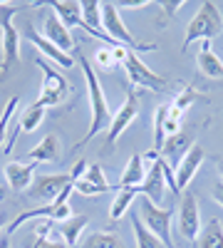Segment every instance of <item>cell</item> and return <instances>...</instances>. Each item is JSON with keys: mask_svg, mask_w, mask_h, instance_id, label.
<instances>
[{"mask_svg": "<svg viewBox=\"0 0 223 248\" xmlns=\"http://www.w3.org/2000/svg\"><path fill=\"white\" fill-rule=\"evenodd\" d=\"M79 65H82V75H85V82H87V94H89V114H92V119H89V129H87V134H85L82 139H79V141L74 144V149H82V147H85V144H87L92 137H97L102 129H109V124H112L109 102H107V94H104L102 85H99V77H97V72L92 70L89 60H87L85 55H79Z\"/></svg>", "mask_w": 223, "mask_h": 248, "instance_id": "cell-1", "label": "cell"}, {"mask_svg": "<svg viewBox=\"0 0 223 248\" xmlns=\"http://www.w3.org/2000/svg\"><path fill=\"white\" fill-rule=\"evenodd\" d=\"M223 32V17H221V10L216 3H211V0H206V3H201L193 20L186 25V37H184V45H181V50H189L191 43H196V40H213Z\"/></svg>", "mask_w": 223, "mask_h": 248, "instance_id": "cell-2", "label": "cell"}, {"mask_svg": "<svg viewBox=\"0 0 223 248\" xmlns=\"http://www.w3.org/2000/svg\"><path fill=\"white\" fill-rule=\"evenodd\" d=\"M102 30L104 35H109L114 43H119L121 47H132V52H151L156 50L154 43H139L132 35V30L127 28V23L121 20L117 3H102Z\"/></svg>", "mask_w": 223, "mask_h": 248, "instance_id": "cell-3", "label": "cell"}, {"mask_svg": "<svg viewBox=\"0 0 223 248\" xmlns=\"http://www.w3.org/2000/svg\"><path fill=\"white\" fill-rule=\"evenodd\" d=\"M23 8V5H15V3H5L0 0V45H3V65H0V72L8 75V70L20 60V32L13 25V17L15 13Z\"/></svg>", "mask_w": 223, "mask_h": 248, "instance_id": "cell-4", "label": "cell"}, {"mask_svg": "<svg viewBox=\"0 0 223 248\" xmlns=\"http://www.w3.org/2000/svg\"><path fill=\"white\" fill-rule=\"evenodd\" d=\"M37 67L43 70V92H40V97L35 99V105H40V107H57V105H62V102L70 97V82H67V77L59 72V70H55L52 65H47V62L37 55Z\"/></svg>", "mask_w": 223, "mask_h": 248, "instance_id": "cell-5", "label": "cell"}, {"mask_svg": "<svg viewBox=\"0 0 223 248\" xmlns=\"http://www.w3.org/2000/svg\"><path fill=\"white\" fill-rule=\"evenodd\" d=\"M139 218L144 221L147 229L164 243L166 248H176L174 238H171V221H174V211L164 209V206L151 203L147 196H141L139 201Z\"/></svg>", "mask_w": 223, "mask_h": 248, "instance_id": "cell-6", "label": "cell"}, {"mask_svg": "<svg viewBox=\"0 0 223 248\" xmlns=\"http://www.w3.org/2000/svg\"><path fill=\"white\" fill-rule=\"evenodd\" d=\"M70 194H72V186H67V189L59 194L55 201L45 203V206H40V209H30V211H23L10 226H8V233L17 231L23 223L28 221H35V218H47V221H67L72 214V206H70Z\"/></svg>", "mask_w": 223, "mask_h": 248, "instance_id": "cell-7", "label": "cell"}, {"mask_svg": "<svg viewBox=\"0 0 223 248\" xmlns=\"http://www.w3.org/2000/svg\"><path fill=\"white\" fill-rule=\"evenodd\" d=\"M121 65H124V70L129 75L132 87H144V90H151V92H164L169 87V79L164 75L154 72L151 67H147L144 62L139 60V52L127 50L124 62H121Z\"/></svg>", "mask_w": 223, "mask_h": 248, "instance_id": "cell-8", "label": "cell"}, {"mask_svg": "<svg viewBox=\"0 0 223 248\" xmlns=\"http://www.w3.org/2000/svg\"><path fill=\"white\" fill-rule=\"evenodd\" d=\"M136 117H139V94H136V90H134V87H129V92H127L124 102H121V107L112 114L109 134H107V144H104L107 149H114V147H117L119 137L124 134V129L129 127V124H132Z\"/></svg>", "mask_w": 223, "mask_h": 248, "instance_id": "cell-9", "label": "cell"}, {"mask_svg": "<svg viewBox=\"0 0 223 248\" xmlns=\"http://www.w3.org/2000/svg\"><path fill=\"white\" fill-rule=\"evenodd\" d=\"M74 181L77 179L72 174H43V176H35V181H32V186L28 191H30L32 199L50 203V201H55L59 194H62L67 186H72Z\"/></svg>", "mask_w": 223, "mask_h": 248, "instance_id": "cell-10", "label": "cell"}, {"mask_svg": "<svg viewBox=\"0 0 223 248\" xmlns=\"http://www.w3.org/2000/svg\"><path fill=\"white\" fill-rule=\"evenodd\" d=\"M50 8H52V10H55V15L65 23V28H82L87 35L104 40V43H107L109 47H119V43H114V40H112L109 35H104V32H94V30L85 23V20H82V13H79V3H70V0H52Z\"/></svg>", "mask_w": 223, "mask_h": 248, "instance_id": "cell-11", "label": "cell"}, {"mask_svg": "<svg viewBox=\"0 0 223 248\" xmlns=\"http://www.w3.org/2000/svg\"><path fill=\"white\" fill-rule=\"evenodd\" d=\"M178 233L186 241H196L198 231H201V211H198V199L196 194H181V203H178Z\"/></svg>", "mask_w": 223, "mask_h": 248, "instance_id": "cell-12", "label": "cell"}, {"mask_svg": "<svg viewBox=\"0 0 223 248\" xmlns=\"http://www.w3.org/2000/svg\"><path fill=\"white\" fill-rule=\"evenodd\" d=\"M204 161H206V152L201 149L198 144H193V147L186 152V156L178 161V167H176V171H174L178 194H184V189L193 181V176L198 174V169H201V164H204Z\"/></svg>", "mask_w": 223, "mask_h": 248, "instance_id": "cell-13", "label": "cell"}, {"mask_svg": "<svg viewBox=\"0 0 223 248\" xmlns=\"http://www.w3.org/2000/svg\"><path fill=\"white\" fill-rule=\"evenodd\" d=\"M139 194L147 196L151 203L161 206L164 203V196H166V179H164V171H161V161L159 156L154 161H149V169H147V176H144V184L139 186Z\"/></svg>", "mask_w": 223, "mask_h": 248, "instance_id": "cell-14", "label": "cell"}, {"mask_svg": "<svg viewBox=\"0 0 223 248\" xmlns=\"http://www.w3.org/2000/svg\"><path fill=\"white\" fill-rule=\"evenodd\" d=\"M25 37H28L30 43L37 47V52H40V55H47V57L55 62V65H59L62 70H72V67H74V57H72V55H67V52H62L59 47H55V45L50 43V40H47L43 32H37L32 25H28Z\"/></svg>", "mask_w": 223, "mask_h": 248, "instance_id": "cell-15", "label": "cell"}, {"mask_svg": "<svg viewBox=\"0 0 223 248\" xmlns=\"http://www.w3.org/2000/svg\"><path fill=\"white\" fill-rule=\"evenodd\" d=\"M178 132H184V129H181V122L169 117V105H159L154 112V152L159 154L161 147H164V141Z\"/></svg>", "mask_w": 223, "mask_h": 248, "instance_id": "cell-16", "label": "cell"}, {"mask_svg": "<svg viewBox=\"0 0 223 248\" xmlns=\"http://www.w3.org/2000/svg\"><path fill=\"white\" fill-rule=\"evenodd\" d=\"M196 144L193 134H186V132H178V134H171L166 141H164V147H161L159 156L164 159L169 167H178V161L186 156V152Z\"/></svg>", "mask_w": 223, "mask_h": 248, "instance_id": "cell-17", "label": "cell"}, {"mask_svg": "<svg viewBox=\"0 0 223 248\" xmlns=\"http://www.w3.org/2000/svg\"><path fill=\"white\" fill-rule=\"evenodd\" d=\"M50 43L55 45V47H59L62 52H72L77 45H74V40H72V32H70V28H65V23L59 20L57 15H45V32H43Z\"/></svg>", "mask_w": 223, "mask_h": 248, "instance_id": "cell-18", "label": "cell"}, {"mask_svg": "<svg viewBox=\"0 0 223 248\" xmlns=\"http://www.w3.org/2000/svg\"><path fill=\"white\" fill-rule=\"evenodd\" d=\"M35 167L37 164H20V161H8L5 164V179L13 191H28L35 181Z\"/></svg>", "mask_w": 223, "mask_h": 248, "instance_id": "cell-19", "label": "cell"}, {"mask_svg": "<svg viewBox=\"0 0 223 248\" xmlns=\"http://www.w3.org/2000/svg\"><path fill=\"white\" fill-rule=\"evenodd\" d=\"M196 65H198V72L204 75V77L223 79V60L213 52L211 40H204V43H201V50L196 55Z\"/></svg>", "mask_w": 223, "mask_h": 248, "instance_id": "cell-20", "label": "cell"}, {"mask_svg": "<svg viewBox=\"0 0 223 248\" xmlns=\"http://www.w3.org/2000/svg\"><path fill=\"white\" fill-rule=\"evenodd\" d=\"M144 176H147L144 154H132L124 174H121V179H119V189H139V186L144 184Z\"/></svg>", "mask_w": 223, "mask_h": 248, "instance_id": "cell-21", "label": "cell"}, {"mask_svg": "<svg viewBox=\"0 0 223 248\" xmlns=\"http://www.w3.org/2000/svg\"><path fill=\"white\" fill-rule=\"evenodd\" d=\"M30 161L32 164H52L59 159V141H57V134H47L40 144H35V147L30 149Z\"/></svg>", "mask_w": 223, "mask_h": 248, "instance_id": "cell-22", "label": "cell"}, {"mask_svg": "<svg viewBox=\"0 0 223 248\" xmlns=\"http://www.w3.org/2000/svg\"><path fill=\"white\" fill-rule=\"evenodd\" d=\"M193 248H223V223L221 218H211L193 241Z\"/></svg>", "mask_w": 223, "mask_h": 248, "instance_id": "cell-23", "label": "cell"}, {"mask_svg": "<svg viewBox=\"0 0 223 248\" xmlns=\"http://www.w3.org/2000/svg\"><path fill=\"white\" fill-rule=\"evenodd\" d=\"M87 223H89V218H87V216H70L67 221L59 223L57 233H59V238H62L70 248H77L79 236H82V231L87 229Z\"/></svg>", "mask_w": 223, "mask_h": 248, "instance_id": "cell-24", "label": "cell"}, {"mask_svg": "<svg viewBox=\"0 0 223 248\" xmlns=\"http://www.w3.org/2000/svg\"><path fill=\"white\" fill-rule=\"evenodd\" d=\"M77 248H124V243H121V238L117 233L92 231V233H87L82 241L77 243Z\"/></svg>", "mask_w": 223, "mask_h": 248, "instance_id": "cell-25", "label": "cell"}, {"mask_svg": "<svg viewBox=\"0 0 223 248\" xmlns=\"http://www.w3.org/2000/svg\"><path fill=\"white\" fill-rule=\"evenodd\" d=\"M132 229H134V238H136V248H166L164 243H161L147 226L144 221L139 218V214L132 211Z\"/></svg>", "mask_w": 223, "mask_h": 248, "instance_id": "cell-26", "label": "cell"}, {"mask_svg": "<svg viewBox=\"0 0 223 248\" xmlns=\"http://www.w3.org/2000/svg\"><path fill=\"white\" fill-rule=\"evenodd\" d=\"M136 196H141V194H139V189H119L117 199L112 201L109 218H112V221H119L124 214H129V209H132V203H134V199H136Z\"/></svg>", "mask_w": 223, "mask_h": 248, "instance_id": "cell-27", "label": "cell"}, {"mask_svg": "<svg viewBox=\"0 0 223 248\" xmlns=\"http://www.w3.org/2000/svg\"><path fill=\"white\" fill-rule=\"evenodd\" d=\"M79 13H82V20L94 32H104L102 30V3L99 0H82L79 3Z\"/></svg>", "mask_w": 223, "mask_h": 248, "instance_id": "cell-28", "label": "cell"}, {"mask_svg": "<svg viewBox=\"0 0 223 248\" xmlns=\"http://www.w3.org/2000/svg\"><path fill=\"white\" fill-rule=\"evenodd\" d=\"M50 229H52V221H45V223L35 231V241H32L28 248H70L62 238L50 236Z\"/></svg>", "mask_w": 223, "mask_h": 248, "instance_id": "cell-29", "label": "cell"}, {"mask_svg": "<svg viewBox=\"0 0 223 248\" xmlns=\"http://www.w3.org/2000/svg\"><path fill=\"white\" fill-rule=\"evenodd\" d=\"M43 119H45V107H40V105H32L20 114V122H17V129L20 132H35L40 124H43Z\"/></svg>", "mask_w": 223, "mask_h": 248, "instance_id": "cell-30", "label": "cell"}, {"mask_svg": "<svg viewBox=\"0 0 223 248\" xmlns=\"http://www.w3.org/2000/svg\"><path fill=\"white\" fill-rule=\"evenodd\" d=\"M17 105H20V97L8 99V105H5L3 114H0V147H3V144L8 141V134H10V119H13V114L17 112Z\"/></svg>", "mask_w": 223, "mask_h": 248, "instance_id": "cell-31", "label": "cell"}, {"mask_svg": "<svg viewBox=\"0 0 223 248\" xmlns=\"http://www.w3.org/2000/svg\"><path fill=\"white\" fill-rule=\"evenodd\" d=\"M82 179H87L89 184H94L97 189H102V191H112V184L107 181L104 169L99 167V164H92V167H87V171H85V176H82Z\"/></svg>", "mask_w": 223, "mask_h": 248, "instance_id": "cell-32", "label": "cell"}, {"mask_svg": "<svg viewBox=\"0 0 223 248\" xmlns=\"http://www.w3.org/2000/svg\"><path fill=\"white\" fill-rule=\"evenodd\" d=\"M94 62H97V67L104 70V72H109V70H114L119 65L117 57H114V47H99L94 52Z\"/></svg>", "mask_w": 223, "mask_h": 248, "instance_id": "cell-33", "label": "cell"}, {"mask_svg": "<svg viewBox=\"0 0 223 248\" xmlns=\"http://www.w3.org/2000/svg\"><path fill=\"white\" fill-rule=\"evenodd\" d=\"M196 99H198V92H196V87H191V85H189V87H184V90H181V92L176 94V99L171 102V105H174L178 112H186Z\"/></svg>", "mask_w": 223, "mask_h": 248, "instance_id": "cell-34", "label": "cell"}, {"mask_svg": "<svg viewBox=\"0 0 223 248\" xmlns=\"http://www.w3.org/2000/svg\"><path fill=\"white\" fill-rule=\"evenodd\" d=\"M72 191L82 194V196H99V194H104L102 189H97V186H94V184H89L87 179H77V181L72 184Z\"/></svg>", "mask_w": 223, "mask_h": 248, "instance_id": "cell-35", "label": "cell"}, {"mask_svg": "<svg viewBox=\"0 0 223 248\" xmlns=\"http://www.w3.org/2000/svg\"><path fill=\"white\" fill-rule=\"evenodd\" d=\"M144 5H149L147 0H121V3H117V8H132V10L144 8Z\"/></svg>", "mask_w": 223, "mask_h": 248, "instance_id": "cell-36", "label": "cell"}, {"mask_svg": "<svg viewBox=\"0 0 223 248\" xmlns=\"http://www.w3.org/2000/svg\"><path fill=\"white\" fill-rule=\"evenodd\" d=\"M213 201L223 209V181H216L213 184Z\"/></svg>", "mask_w": 223, "mask_h": 248, "instance_id": "cell-37", "label": "cell"}, {"mask_svg": "<svg viewBox=\"0 0 223 248\" xmlns=\"http://www.w3.org/2000/svg\"><path fill=\"white\" fill-rule=\"evenodd\" d=\"M181 5H184V3H159V8L166 13V17H174V13H176Z\"/></svg>", "mask_w": 223, "mask_h": 248, "instance_id": "cell-38", "label": "cell"}, {"mask_svg": "<svg viewBox=\"0 0 223 248\" xmlns=\"http://www.w3.org/2000/svg\"><path fill=\"white\" fill-rule=\"evenodd\" d=\"M213 164H216V169L221 174V181H223V156H213Z\"/></svg>", "mask_w": 223, "mask_h": 248, "instance_id": "cell-39", "label": "cell"}, {"mask_svg": "<svg viewBox=\"0 0 223 248\" xmlns=\"http://www.w3.org/2000/svg\"><path fill=\"white\" fill-rule=\"evenodd\" d=\"M10 246V238H8V233H0V248H8Z\"/></svg>", "mask_w": 223, "mask_h": 248, "instance_id": "cell-40", "label": "cell"}, {"mask_svg": "<svg viewBox=\"0 0 223 248\" xmlns=\"http://www.w3.org/2000/svg\"><path fill=\"white\" fill-rule=\"evenodd\" d=\"M3 226H5V214H0V233H3Z\"/></svg>", "mask_w": 223, "mask_h": 248, "instance_id": "cell-41", "label": "cell"}, {"mask_svg": "<svg viewBox=\"0 0 223 248\" xmlns=\"http://www.w3.org/2000/svg\"><path fill=\"white\" fill-rule=\"evenodd\" d=\"M0 199H5V186H0Z\"/></svg>", "mask_w": 223, "mask_h": 248, "instance_id": "cell-42", "label": "cell"}]
</instances>
